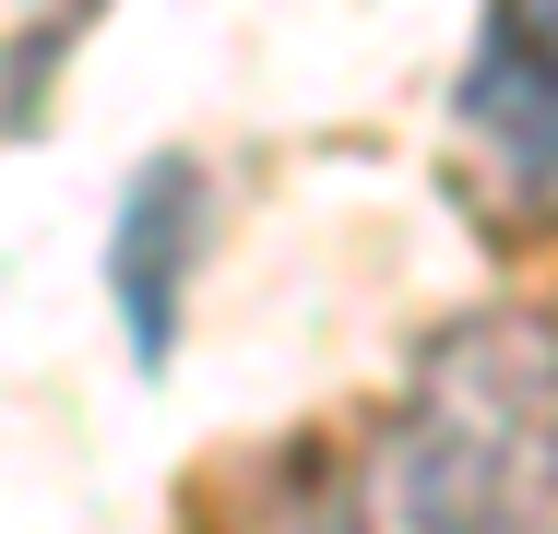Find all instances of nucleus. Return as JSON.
Returning <instances> with one entry per match:
<instances>
[{
  "mask_svg": "<svg viewBox=\"0 0 558 534\" xmlns=\"http://www.w3.org/2000/svg\"><path fill=\"white\" fill-rule=\"evenodd\" d=\"M215 250V179L203 155H143L131 191H119V226H108V298H119V356L143 380L179 368V320H191V274Z\"/></svg>",
  "mask_w": 558,
  "mask_h": 534,
  "instance_id": "obj_2",
  "label": "nucleus"
},
{
  "mask_svg": "<svg viewBox=\"0 0 558 534\" xmlns=\"http://www.w3.org/2000/svg\"><path fill=\"white\" fill-rule=\"evenodd\" d=\"M368 534H558V310H463L416 344L356 463Z\"/></svg>",
  "mask_w": 558,
  "mask_h": 534,
  "instance_id": "obj_1",
  "label": "nucleus"
},
{
  "mask_svg": "<svg viewBox=\"0 0 558 534\" xmlns=\"http://www.w3.org/2000/svg\"><path fill=\"white\" fill-rule=\"evenodd\" d=\"M511 12H523V24L547 36V60H558V0H511Z\"/></svg>",
  "mask_w": 558,
  "mask_h": 534,
  "instance_id": "obj_6",
  "label": "nucleus"
},
{
  "mask_svg": "<svg viewBox=\"0 0 558 534\" xmlns=\"http://www.w3.org/2000/svg\"><path fill=\"white\" fill-rule=\"evenodd\" d=\"M274 534H368V511H356V487H298L274 511Z\"/></svg>",
  "mask_w": 558,
  "mask_h": 534,
  "instance_id": "obj_5",
  "label": "nucleus"
},
{
  "mask_svg": "<svg viewBox=\"0 0 558 534\" xmlns=\"http://www.w3.org/2000/svg\"><path fill=\"white\" fill-rule=\"evenodd\" d=\"M451 143L511 214H558V60L511 0H487V24L451 72Z\"/></svg>",
  "mask_w": 558,
  "mask_h": 534,
  "instance_id": "obj_3",
  "label": "nucleus"
},
{
  "mask_svg": "<svg viewBox=\"0 0 558 534\" xmlns=\"http://www.w3.org/2000/svg\"><path fill=\"white\" fill-rule=\"evenodd\" d=\"M96 12H108V0H48V12L0 48V143H36V131H48V72H72V48H84Z\"/></svg>",
  "mask_w": 558,
  "mask_h": 534,
  "instance_id": "obj_4",
  "label": "nucleus"
}]
</instances>
